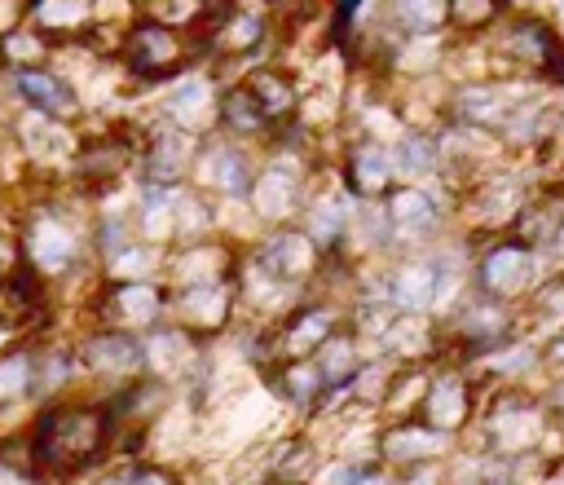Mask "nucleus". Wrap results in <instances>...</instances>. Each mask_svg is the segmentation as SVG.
Returning <instances> with one entry per match:
<instances>
[{"mask_svg": "<svg viewBox=\"0 0 564 485\" xmlns=\"http://www.w3.org/2000/svg\"><path fill=\"white\" fill-rule=\"evenodd\" d=\"M503 0H450V23L459 31H485L493 18H499Z\"/></svg>", "mask_w": 564, "mask_h": 485, "instance_id": "4c0bfd02", "label": "nucleus"}, {"mask_svg": "<svg viewBox=\"0 0 564 485\" xmlns=\"http://www.w3.org/2000/svg\"><path fill=\"white\" fill-rule=\"evenodd\" d=\"M80 247H85V234L80 226L70 221L57 207H40V213L27 217L23 226V252H27V265H40L44 273H62L80 260Z\"/></svg>", "mask_w": 564, "mask_h": 485, "instance_id": "9b49d317", "label": "nucleus"}, {"mask_svg": "<svg viewBox=\"0 0 564 485\" xmlns=\"http://www.w3.org/2000/svg\"><path fill=\"white\" fill-rule=\"evenodd\" d=\"M76 362L89 375H106V380H132L146 371V354H141V335L132 331H115V327H98L85 344Z\"/></svg>", "mask_w": 564, "mask_h": 485, "instance_id": "dca6fc26", "label": "nucleus"}, {"mask_svg": "<svg viewBox=\"0 0 564 485\" xmlns=\"http://www.w3.org/2000/svg\"><path fill=\"white\" fill-rule=\"evenodd\" d=\"M124 485H172V476H168L164 468H137Z\"/></svg>", "mask_w": 564, "mask_h": 485, "instance_id": "37998d69", "label": "nucleus"}, {"mask_svg": "<svg viewBox=\"0 0 564 485\" xmlns=\"http://www.w3.org/2000/svg\"><path fill=\"white\" fill-rule=\"evenodd\" d=\"M384 217L393 221L397 247H419V243H437V234L446 230V213H441V199L437 190L419 186V181H397L380 194Z\"/></svg>", "mask_w": 564, "mask_h": 485, "instance_id": "423d86ee", "label": "nucleus"}, {"mask_svg": "<svg viewBox=\"0 0 564 485\" xmlns=\"http://www.w3.org/2000/svg\"><path fill=\"white\" fill-rule=\"evenodd\" d=\"M168 119L185 132H198L207 128L211 119H217V93H211V85L203 76H190L181 80L172 93H168Z\"/></svg>", "mask_w": 564, "mask_h": 485, "instance_id": "cd10ccee", "label": "nucleus"}, {"mask_svg": "<svg viewBox=\"0 0 564 485\" xmlns=\"http://www.w3.org/2000/svg\"><path fill=\"white\" fill-rule=\"evenodd\" d=\"M10 89L36 111V115H49V119H76L80 111V98L76 89H70L57 72H49V66H14L10 72Z\"/></svg>", "mask_w": 564, "mask_h": 485, "instance_id": "4be33fe9", "label": "nucleus"}, {"mask_svg": "<svg viewBox=\"0 0 564 485\" xmlns=\"http://www.w3.org/2000/svg\"><path fill=\"white\" fill-rule=\"evenodd\" d=\"M234 256L217 243H190L185 252L172 256V288H185V283H207V279H226L234 273Z\"/></svg>", "mask_w": 564, "mask_h": 485, "instance_id": "c85d7f7f", "label": "nucleus"}, {"mask_svg": "<svg viewBox=\"0 0 564 485\" xmlns=\"http://www.w3.org/2000/svg\"><path fill=\"white\" fill-rule=\"evenodd\" d=\"M70 375H76V358L62 349L31 358V393H57V388H66Z\"/></svg>", "mask_w": 564, "mask_h": 485, "instance_id": "f704fd0d", "label": "nucleus"}, {"mask_svg": "<svg viewBox=\"0 0 564 485\" xmlns=\"http://www.w3.org/2000/svg\"><path fill=\"white\" fill-rule=\"evenodd\" d=\"M185 58H190L185 40L159 18L137 23L128 31V40H124V62H128V72L137 80H172L185 66Z\"/></svg>", "mask_w": 564, "mask_h": 485, "instance_id": "f8f14e48", "label": "nucleus"}, {"mask_svg": "<svg viewBox=\"0 0 564 485\" xmlns=\"http://www.w3.org/2000/svg\"><path fill=\"white\" fill-rule=\"evenodd\" d=\"M512 459H499V455H485V459H472L454 472V485H512Z\"/></svg>", "mask_w": 564, "mask_h": 485, "instance_id": "e433bc0d", "label": "nucleus"}, {"mask_svg": "<svg viewBox=\"0 0 564 485\" xmlns=\"http://www.w3.org/2000/svg\"><path fill=\"white\" fill-rule=\"evenodd\" d=\"M243 89L256 98V106L265 111L269 128H273V124H292L296 111H300V89L292 85V76L273 72V66H256V72L243 80Z\"/></svg>", "mask_w": 564, "mask_h": 485, "instance_id": "393cba45", "label": "nucleus"}, {"mask_svg": "<svg viewBox=\"0 0 564 485\" xmlns=\"http://www.w3.org/2000/svg\"><path fill=\"white\" fill-rule=\"evenodd\" d=\"M217 124H221L226 132H234V137H260V132H269L265 111L256 106V98H252L243 85H234V89H226V93L217 98Z\"/></svg>", "mask_w": 564, "mask_h": 485, "instance_id": "473e14b6", "label": "nucleus"}, {"mask_svg": "<svg viewBox=\"0 0 564 485\" xmlns=\"http://www.w3.org/2000/svg\"><path fill=\"white\" fill-rule=\"evenodd\" d=\"M384 18L401 36H437L450 23V0H384Z\"/></svg>", "mask_w": 564, "mask_h": 485, "instance_id": "c756f323", "label": "nucleus"}, {"mask_svg": "<svg viewBox=\"0 0 564 485\" xmlns=\"http://www.w3.org/2000/svg\"><path fill=\"white\" fill-rule=\"evenodd\" d=\"M115 433L111 406H53L40 414L31 433V459L53 472H70L93 463Z\"/></svg>", "mask_w": 564, "mask_h": 485, "instance_id": "f257e3e1", "label": "nucleus"}, {"mask_svg": "<svg viewBox=\"0 0 564 485\" xmlns=\"http://www.w3.org/2000/svg\"><path fill=\"white\" fill-rule=\"evenodd\" d=\"M371 463H375V459H348V463H335V468L326 472V485H358L362 472H367Z\"/></svg>", "mask_w": 564, "mask_h": 485, "instance_id": "a19ab883", "label": "nucleus"}, {"mask_svg": "<svg viewBox=\"0 0 564 485\" xmlns=\"http://www.w3.org/2000/svg\"><path fill=\"white\" fill-rule=\"evenodd\" d=\"M393 485H437V472L433 468H410L406 476H393Z\"/></svg>", "mask_w": 564, "mask_h": 485, "instance_id": "c03bdc74", "label": "nucleus"}, {"mask_svg": "<svg viewBox=\"0 0 564 485\" xmlns=\"http://www.w3.org/2000/svg\"><path fill=\"white\" fill-rule=\"evenodd\" d=\"M362 358H367V349H362L358 335H352L348 327H339L335 335H326L318 349H313V367H318V375H322L326 388H344Z\"/></svg>", "mask_w": 564, "mask_h": 485, "instance_id": "a878e982", "label": "nucleus"}, {"mask_svg": "<svg viewBox=\"0 0 564 485\" xmlns=\"http://www.w3.org/2000/svg\"><path fill=\"white\" fill-rule=\"evenodd\" d=\"M542 367H547V371H564V322H560L555 335L542 344Z\"/></svg>", "mask_w": 564, "mask_h": 485, "instance_id": "79ce46f5", "label": "nucleus"}, {"mask_svg": "<svg viewBox=\"0 0 564 485\" xmlns=\"http://www.w3.org/2000/svg\"><path fill=\"white\" fill-rule=\"evenodd\" d=\"M234 309H239V283L234 273L226 279H207V283H185V288H172L168 292V314L181 331H190L194 340H207V335H221L230 322H234Z\"/></svg>", "mask_w": 564, "mask_h": 485, "instance_id": "20e7f679", "label": "nucleus"}, {"mask_svg": "<svg viewBox=\"0 0 564 485\" xmlns=\"http://www.w3.org/2000/svg\"><path fill=\"white\" fill-rule=\"evenodd\" d=\"M476 397H480V388L467 380L463 367H441V371L428 375V388L419 393L414 420L437 429V433L459 437L472 424V414H476Z\"/></svg>", "mask_w": 564, "mask_h": 485, "instance_id": "39448f33", "label": "nucleus"}, {"mask_svg": "<svg viewBox=\"0 0 564 485\" xmlns=\"http://www.w3.org/2000/svg\"><path fill=\"white\" fill-rule=\"evenodd\" d=\"M521 102H529V89H508L503 80H472L450 98V115L463 128L493 132V128H503L512 119V111Z\"/></svg>", "mask_w": 564, "mask_h": 485, "instance_id": "2eb2a0df", "label": "nucleus"}, {"mask_svg": "<svg viewBox=\"0 0 564 485\" xmlns=\"http://www.w3.org/2000/svg\"><path fill=\"white\" fill-rule=\"evenodd\" d=\"M393 168L397 181H423V177H437V137L423 132V128H401L393 137Z\"/></svg>", "mask_w": 564, "mask_h": 485, "instance_id": "bb28decb", "label": "nucleus"}, {"mask_svg": "<svg viewBox=\"0 0 564 485\" xmlns=\"http://www.w3.org/2000/svg\"><path fill=\"white\" fill-rule=\"evenodd\" d=\"M111 269L119 273V279H151V273L159 269V252L155 247H124L111 256Z\"/></svg>", "mask_w": 564, "mask_h": 485, "instance_id": "58836bf2", "label": "nucleus"}, {"mask_svg": "<svg viewBox=\"0 0 564 485\" xmlns=\"http://www.w3.org/2000/svg\"><path fill=\"white\" fill-rule=\"evenodd\" d=\"M525 203H529V190L516 177H476L467 186V213L493 234L499 230L512 234L516 217L525 213Z\"/></svg>", "mask_w": 564, "mask_h": 485, "instance_id": "412c9836", "label": "nucleus"}, {"mask_svg": "<svg viewBox=\"0 0 564 485\" xmlns=\"http://www.w3.org/2000/svg\"><path fill=\"white\" fill-rule=\"evenodd\" d=\"M128 234H132V226L124 217H102V226H98V252L111 260L115 252L128 247Z\"/></svg>", "mask_w": 564, "mask_h": 485, "instance_id": "ea45409f", "label": "nucleus"}, {"mask_svg": "<svg viewBox=\"0 0 564 485\" xmlns=\"http://www.w3.org/2000/svg\"><path fill=\"white\" fill-rule=\"evenodd\" d=\"M450 446H454L450 433H437V429H428V424H419L414 414H401V420H393V424L375 437V463H384L388 472H393V468L410 472V468H428L433 459L450 455Z\"/></svg>", "mask_w": 564, "mask_h": 485, "instance_id": "4468645a", "label": "nucleus"}, {"mask_svg": "<svg viewBox=\"0 0 564 485\" xmlns=\"http://www.w3.org/2000/svg\"><path fill=\"white\" fill-rule=\"evenodd\" d=\"M132 151H137V146H128V142H98V146H89V151L76 159V173H80L85 181L111 186V181H119V173L128 168Z\"/></svg>", "mask_w": 564, "mask_h": 485, "instance_id": "72a5a7b5", "label": "nucleus"}, {"mask_svg": "<svg viewBox=\"0 0 564 485\" xmlns=\"http://www.w3.org/2000/svg\"><path fill=\"white\" fill-rule=\"evenodd\" d=\"M260 375L292 410H318L326 397V384H322L313 358H282V362H269Z\"/></svg>", "mask_w": 564, "mask_h": 485, "instance_id": "5701e85b", "label": "nucleus"}, {"mask_svg": "<svg viewBox=\"0 0 564 485\" xmlns=\"http://www.w3.org/2000/svg\"><path fill=\"white\" fill-rule=\"evenodd\" d=\"M269 36V23L260 14H247V10H226L217 31H211V49L226 53V58H243L252 49H260Z\"/></svg>", "mask_w": 564, "mask_h": 485, "instance_id": "7c9ffc66", "label": "nucleus"}, {"mask_svg": "<svg viewBox=\"0 0 564 485\" xmlns=\"http://www.w3.org/2000/svg\"><path fill=\"white\" fill-rule=\"evenodd\" d=\"M542 367V344L534 340H521V335H508L503 344H493V349L476 354L463 362L467 380L480 388V384H493V388H508V384H521L525 375H534Z\"/></svg>", "mask_w": 564, "mask_h": 485, "instance_id": "f3484780", "label": "nucleus"}, {"mask_svg": "<svg viewBox=\"0 0 564 485\" xmlns=\"http://www.w3.org/2000/svg\"><path fill=\"white\" fill-rule=\"evenodd\" d=\"M194 173H198V186H203V190L221 194V199H230V203H247L252 181H256V159H252L243 146L221 142V146L198 151Z\"/></svg>", "mask_w": 564, "mask_h": 485, "instance_id": "aec40b11", "label": "nucleus"}, {"mask_svg": "<svg viewBox=\"0 0 564 485\" xmlns=\"http://www.w3.org/2000/svg\"><path fill=\"white\" fill-rule=\"evenodd\" d=\"M344 190L352 199H380L388 186H397V168H393V151L384 137H358L344 151Z\"/></svg>", "mask_w": 564, "mask_h": 485, "instance_id": "6ab92c4d", "label": "nucleus"}, {"mask_svg": "<svg viewBox=\"0 0 564 485\" xmlns=\"http://www.w3.org/2000/svg\"><path fill=\"white\" fill-rule=\"evenodd\" d=\"M503 58L525 76H542L551 85H564V40L542 18H516L503 31Z\"/></svg>", "mask_w": 564, "mask_h": 485, "instance_id": "ddd939ff", "label": "nucleus"}, {"mask_svg": "<svg viewBox=\"0 0 564 485\" xmlns=\"http://www.w3.org/2000/svg\"><path fill=\"white\" fill-rule=\"evenodd\" d=\"M102 485H124V481H102Z\"/></svg>", "mask_w": 564, "mask_h": 485, "instance_id": "a18cd8bd", "label": "nucleus"}, {"mask_svg": "<svg viewBox=\"0 0 564 485\" xmlns=\"http://www.w3.org/2000/svg\"><path fill=\"white\" fill-rule=\"evenodd\" d=\"M309 199V181H305V168L296 155H282V159H269L265 168H256V181H252V213L273 230V226H292V217L305 207Z\"/></svg>", "mask_w": 564, "mask_h": 485, "instance_id": "0eeeda50", "label": "nucleus"}, {"mask_svg": "<svg viewBox=\"0 0 564 485\" xmlns=\"http://www.w3.org/2000/svg\"><path fill=\"white\" fill-rule=\"evenodd\" d=\"M98 318L115 331H151L168 318V288H159L155 279H119L111 288H102L98 296Z\"/></svg>", "mask_w": 564, "mask_h": 485, "instance_id": "1a4fd4ad", "label": "nucleus"}, {"mask_svg": "<svg viewBox=\"0 0 564 485\" xmlns=\"http://www.w3.org/2000/svg\"><path fill=\"white\" fill-rule=\"evenodd\" d=\"M141 354H146V371L155 375H177V371H190L194 358H198V340L190 331H181L177 322H159L146 331L141 340Z\"/></svg>", "mask_w": 564, "mask_h": 485, "instance_id": "b1692460", "label": "nucleus"}, {"mask_svg": "<svg viewBox=\"0 0 564 485\" xmlns=\"http://www.w3.org/2000/svg\"><path fill=\"white\" fill-rule=\"evenodd\" d=\"M472 283L480 296L489 301H529L534 288L542 283V256L521 239V234H503V239H489L485 252L472 265Z\"/></svg>", "mask_w": 564, "mask_h": 485, "instance_id": "f03ea898", "label": "nucleus"}, {"mask_svg": "<svg viewBox=\"0 0 564 485\" xmlns=\"http://www.w3.org/2000/svg\"><path fill=\"white\" fill-rule=\"evenodd\" d=\"M247 260H256L269 279L287 283V288H309L322 273V252L313 247V239L300 226H273Z\"/></svg>", "mask_w": 564, "mask_h": 485, "instance_id": "6e6552de", "label": "nucleus"}, {"mask_svg": "<svg viewBox=\"0 0 564 485\" xmlns=\"http://www.w3.org/2000/svg\"><path fill=\"white\" fill-rule=\"evenodd\" d=\"M194 159H198L194 132L168 124L151 137V146H141V186H185Z\"/></svg>", "mask_w": 564, "mask_h": 485, "instance_id": "a211bd4d", "label": "nucleus"}, {"mask_svg": "<svg viewBox=\"0 0 564 485\" xmlns=\"http://www.w3.org/2000/svg\"><path fill=\"white\" fill-rule=\"evenodd\" d=\"M269 327V344H273V362L282 358H313V349L344 327V314L331 301H300L296 309H287Z\"/></svg>", "mask_w": 564, "mask_h": 485, "instance_id": "9d476101", "label": "nucleus"}, {"mask_svg": "<svg viewBox=\"0 0 564 485\" xmlns=\"http://www.w3.org/2000/svg\"><path fill=\"white\" fill-rule=\"evenodd\" d=\"M493 393L499 397L489 401V414H485V446L499 459H525L551 429L547 410L529 393H512V388H493Z\"/></svg>", "mask_w": 564, "mask_h": 485, "instance_id": "7ed1b4c3", "label": "nucleus"}, {"mask_svg": "<svg viewBox=\"0 0 564 485\" xmlns=\"http://www.w3.org/2000/svg\"><path fill=\"white\" fill-rule=\"evenodd\" d=\"M560 10H564V0H560Z\"/></svg>", "mask_w": 564, "mask_h": 485, "instance_id": "49530a36", "label": "nucleus"}, {"mask_svg": "<svg viewBox=\"0 0 564 485\" xmlns=\"http://www.w3.org/2000/svg\"><path fill=\"white\" fill-rule=\"evenodd\" d=\"M31 397V354H5L0 358V406Z\"/></svg>", "mask_w": 564, "mask_h": 485, "instance_id": "c9c22d12", "label": "nucleus"}, {"mask_svg": "<svg viewBox=\"0 0 564 485\" xmlns=\"http://www.w3.org/2000/svg\"><path fill=\"white\" fill-rule=\"evenodd\" d=\"M318 472V446L313 437H287L273 459H269V481L273 485H309Z\"/></svg>", "mask_w": 564, "mask_h": 485, "instance_id": "2f4dec72", "label": "nucleus"}]
</instances>
